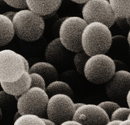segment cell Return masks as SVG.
<instances>
[{"label":"cell","mask_w":130,"mask_h":125,"mask_svg":"<svg viewBox=\"0 0 130 125\" xmlns=\"http://www.w3.org/2000/svg\"><path fill=\"white\" fill-rule=\"evenodd\" d=\"M45 91L49 98L58 94H66L72 97L73 94L71 87L67 83L57 80L46 86Z\"/></svg>","instance_id":"2e32d148"},{"label":"cell","mask_w":130,"mask_h":125,"mask_svg":"<svg viewBox=\"0 0 130 125\" xmlns=\"http://www.w3.org/2000/svg\"><path fill=\"white\" fill-rule=\"evenodd\" d=\"M49 97L46 91L32 87L18 97L17 111L23 114H31L43 118L46 113Z\"/></svg>","instance_id":"5b68a950"},{"label":"cell","mask_w":130,"mask_h":125,"mask_svg":"<svg viewBox=\"0 0 130 125\" xmlns=\"http://www.w3.org/2000/svg\"><path fill=\"white\" fill-rule=\"evenodd\" d=\"M121 122L118 120H110L105 125H118Z\"/></svg>","instance_id":"f546056e"},{"label":"cell","mask_w":130,"mask_h":125,"mask_svg":"<svg viewBox=\"0 0 130 125\" xmlns=\"http://www.w3.org/2000/svg\"><path fill=\"white\" fill-rule=\"evenodd\" d=\"M17 12H15V11H7L6 12L4 13H3V14L6 16V17H7L8 18H9L10 20L12 21L13 20V18L15 15V14Z\"/></svg>","instance_id":"4316f807"},{"label":"cell","mask_w":130,"mask_h":125,"mask_svg":"<svg viewBox=\"0 0 130 125\" xmlns=\"http://www.w3.org/2000/svg\"><path fill=\"white\" fill-rule=\"evenodd\" d=\"M3 112L2 111V110H1V108H0V121L2 120V117H3Z\"/></svg>","instance_id":"8d00e7d4"},{"label":"cell","mask_w":130,"mask_h":125,"mask_svg":"<svg viewBox=\"0 0 130 125\" xmlns=\"http://www.w3.org/2000/svg\"><path fill=\"white\" fill-rule=\"evenodd\" d=\"M13 125H46L42 117L37 115L26 114L22 115L14 121Z\"/></svg>","instance_id":"d6986e66"},{"label":"cell","mask_w":130,"mask_h":125,"mask_svg":"<svg viewBox=\"0 0 130 125\" xmlns=\"http://www.w3.org/2000/svg\"><path fill=\"white\" fill-rule=\"evenodd\" d=\"M82 14L88 24L99 22L109 28L113 25L117 19L109 1L107 0L88 1L82 8Z\"/></svg>","instance_id":"52a82bcc"},{"label":"cell","mask_w":130,"mask_h":125,"mask_svg":"<svg viewBox=\"0 0 130 125\" xmlns=\"http://www.w3.org/2000/svg\"><path fill=\"white\" fill-rule=\"evenodd\" d=\"M127 41L128 42V44L129 45L130 47V29L128 33V35H127Z\"/></svg>","instance_id":"d590c367"},{"label":"cell","mask_w":130,"mask_h":125,"mask_svg":"<svg viewBox=\"0 0 130 125\" xmlns=\"http://www.w3.org/2000/svg\"><path fill=\"white\" fill-rule=\"evenodd\" d=\"M15 35L12 21L0 14V47L9 43Z\"/></svg>","instance_id":"9a60e30c"},{"label":"cell","mask_w":130,"mask_h":125,"mask_svg":"<svg viewBox=\"0 0 130 125\" xmlns=\"http://www.w3.org/2000/svg\"><path fill=\"white\" fill-rule=\"evenodd\" d=\"M129 91L130 72L125 70L116 71L105 86L107 95L113 100L125 98Z\"/></svg>","instance_id":"30bf717a"},{"label":"cell","mask_w":130,"mask_h":125,"mask_svg":"<svg viewBox=\"0 0 130 125\" xmlns=\"http://www.w3.org/2000/svg\"><path fill=\"white\" fill-rule=\"evenodd\" d=\"M75 110L71 97L58 94L49 98L46 114L47 118L59 125L65 121L72 120Z\"/></svg>","instance_id":"ba28073f"},{"label":"cell","mask_w":130,"mask_h":125,"mask_svg":"<svg viewBox=\"0 0 130 125\" xmlns=\"http://www.w3.org/2000/svg\"><path fill=\"white\" fill-rule=\"evenodd\" d=\"M46 125H57L54 122L48 118H42Z\"/></svg>","instance_id":"83f0119b"},{"label":"cell","mask_w":130,"mask_h":125,"mask_svg":"<svg viewBox=\"0 0 130 125\" xmlns=\"http://www.w3.org/2000/svg\"><path fill=\"white\" fill-rule=\"evenodd\" d=\"M59 125H83L82 124L80 123L78 121H76L75 120H74L73 119L71 120L66 121L63 123H62L61 124Z\"/></svg>","instance_id":"484cf974"},{"label":"cell","mask_w":130,"mask_h":125,"mask_svg":"<svg viewBox=\"0 0 130 125\" xmlns=\"http://www.w3.org/2000/svg\"><path fill=\"white\" fill-rule=\"evenodd\" d=\"M25 72L22 55L10 49L0 51V82L16 81Z\"/></svg>","instance_id":"8992f818"},{"label":"cell","mask_w":130,"mask_h":125,"mask_svg":"<svg viewBox=\"0 0 130 125\" xmlns=\"http://www.w3.org/2000/svg\"><path fill=\"white\" fill-rule=\"evenodd\" d=\"M23 60L24 61V64H25V69H26V72H28L30 67H29V63L28 61H27V60L23 56Z\"/></svg>","instance_id":"f1b7e54d"},{"label":"cell","mask_w":130,"mask_h":125,"mask_svg":"<svg viewBox=\"0 0 130 125\" xmlns=\"http://www.w3.org/2000/svg\"><path fill=\"white\" fill-rule=\"evenodd\" d=\"M29 74L31 79L30 88L38 87L46 90V84L44 79L40 74L36 72L29 73Z\"/></svg>","instance_id":"7402d4cb"},{"label":"cell","mask_w":130,"mask_h":125,"mask_svg":"<svg viewBox=\"0 0 130 125\" xmlns=\"http://www.w3.org/2000/svg\"><path fill=\"white\" fill-rule=\"evenodd\" d=\"M109 1L117 18L127 19L130 18V1Z\"/></svg>","instance_id":"e0dca14e"},{"label":"cell","mask_w":130,"mask_h":125,"mask_svg":"<svg viewBox=\"0 0 130 125\" xmlns=\"http://www.w3.org/2000/svg\"><path fill=\"white\" fill-rule=\"evenodd\" d=\"M130 109L126 107H120L112 112L110 116V120H118L123 121L128 119Z\"/></svg>","instance_id":"44dd1931"},{"label":"cell","mask_w":130,"mask_h":125,"mask_svg":"<svg viewBox=\"0 0 130 125\" xmlns=\"http://www.w3.org/2000/svg\"><path fill=\"white\" fill-rule=\"evenodd\" d=\"M126 99L127 104L128 106V108H129L130 109V91H129V92L127 93L126 96Z\"/></svg>","instance_id":"4dcf8cb0"},{"label":"cell","mask_w":130,"mask_h":125,"mask_svg":"<svg viewBox=\"0 0 130 125\" xmlns=\"http://www.w3.org/2000/svg\"><path fill=\"white\" fill-rule=\"evenodd\" d=\"M115 61L106 54L91 56L86 63L84 74L89 81L95 84L106 83L116 72Z\"/></svg>","instance_id":"3957f363"},{"label":"cell","mask_w":130,"mask_h":125,"mask_svg":"<svg viewBox=\"0 0 130 125\" xmlns=\"http://www.w3.org/2000/svg\"><path fill=\"white\" fill-rule=\"evenodd\" d=\"M12 22L17 36L21 40L29 42L39 40L42 36L45 27L42 17L28 9L17 12Z\"/></svg>","instance_id":"7a4b0ae2"},{"label":"cell","mask_w":130,"mask_h":125,"mask_svg":"<svg viewBox=\"0 0 130 125\" xmlns=\"http://www.w3.org/2000/svg\"><path fill=\"white\" fill-rule=\"evenodd\" d=\"M73 2L77 3L78 4H86L88 1L86 0H72Z\"/></svg>","instance_id":"d6a6232c"},{"label":"cell","mask_w":130,"mask_h":125,"mask_svg":"<svg viewBox=\"0 0 130 125\" xmlns=\"http://www.w3.org/2000/svg\"><path fill=\"white\" fill-rule=\"evenodd\" d=\"M21 115H22V114L18 111H17L16 112H15V113L14 116V121H16L17 119L19 118Z\"/></svg>","instance_id":"836d02e7"},{"label":"cell","mask_w":130,"mask_h":125,"mask_svg":"<svg viewBox=\"0 0 130 125\" xmlns=\"http://www.w3.org/2000/svg\"><path fill=\"white\" fill-rule=\"evenodd\" d=\"M84 104L85 103H74V107H75V110L77 109L79 107H81L82 106H83Z\"/></svg>","instance_id":"e575fe53"},{"label":"cell","mask_w":130,"mask_h":125,"mask_svg":"<svg viewBox=\"0 0 130 125\" xmlns=\"http://www.w3.org/2000/svg\"><path fill=\"white\" fill-rule=\"evenodd\" d=\"M126 20H127V23L128 24V25L130 27V18H128V19H127Z\"/></svg>","instance_id":"74e56055"},{"label":"cell","mask_w":130,"mask_h":125,"mask_svg":"<svg viewBox=\"0 0 130 125\" xmlns=\"http://www.w3.org/2000/svg\"><path fill=\"white\" fill-rule=\"evenodd\" d=\"M72 119L83 125H105L110 118L98 105L85 104L75 110Z\"/></svg>","instance_id":"9c48e42d"},{"label":"cell","mask_w":130,"mask_h":125,"mask_svg":"<svg viewBox=\"0 0 130 125\" xmlns=\"http://www.w3.org/2000/svg\"><path fill=\"white\" fill-rule=\"evenodd\" d=\"M118 125H130V119H128L126 120L121 121Z\"/></svg>","instance_id":"1f68e13d"},{"label":"cell","mask_w":130,"mask_h":125,"mask_svg":"<svg viewBox=\"0 0 130 125\" xmlns=\"http://www.w3.org/2000/svg\"><path fill=\"white\" fill-rule=\"evenodd\" d=\"M28 9L41 16L50 15L57 11L62 1H26Z\"/></svg>","instance_id":"7c38bea8"},{"label":"cell","mask_w":130,"mask_h":125,"mask_svg":"<svg viewBox=\"0 0 130 125\" xmlns=\"http://www.w3.org/2000/svg\"><path fill=\"white\" fill-rule=\"evenodd\" d=\"M112 41L110 28L99 22L88 23L82 34L83 50L90 57L96 54H106L111 48Z\"/></svg>","instance_id":"6da1fadb"},{"label":"cell","mask_w":130,"mask_h":125,"mask_svg":"<svg viewBox=\"0 0 130 125\" xmlns=\"http://www.w3.org/2000/svg\"><path fill=\"white\" fill-rule=\"evenodd\" d=\"M4 2L10 7L21 10L28 9L26 1H4Z\"/></svg>","instance_id":"cb8c5ba5"},{"label":"cell","mask_w":130,"mask_h":125,"mask_svg":"<svg viewBox=\"0 0 130 125\" xmlns=\"http://www.w3.org/2000/svg\"><path fill=\"white\" fill-rule=\"evenodd\" d=\"M128 119H130V113H129V116H128Z\"/></svg>","instance_id":"f35d334b"},{"label":"cell","mask_w":130,"mask_h":125,"mask_svg":"<svg viewBox=\"0 0 130 125\" xmlns=\"http://www.w3.org/2000/svg\"><path fill=\"white\" fill-rule=\"evenodd\" d=\"M98 106L103 109L110 117L112 112L120 107L117 103L111 101H105L101 102L98 104Z\"/></svg>","instance_id":"603a6c76"},{"label":"cell","mask_w":130,"mask_h":125,"mask_svg":"<svg viewBox=\"0 0 130 125\" xmlns=\"http://www.w3.org/2000/svg\"><path fill=\"white\" fill-rule=\"evenodd\" d=\"M90 56L87 55L83 50L76 53L73 58V62L76 70L81 74H84V69L86 63Z\"/></svg>","instance_id":"ffe728a7"},{"label":"cell","mask_w":130,"mask_h":125,"mask_svg":"<svg viewBox=\"0 0 130 125\" xmlns=\"http://www.w3.org/2000/svg\"><path fill=\"white\" fill-rule=\"evenodd\" d=\"M29 73L36 72L40 74L45 79L46 86L58 77L57 71L53 64L47 62H38L30 67Z\"/></svg>","instance_id":"5bb4252c"},{"label":"cell","mask_w":130,"mask_h":125,"mask_svg":"<svg viewBox=\"0 0 130 125\" xmlns=\"http://www.w3.org/2000/svg\"><path fill=\"white\" fill-rule=\"evenodd\" d=\"M16 97L4 90L0 91V108L3 112H12L17 109Z\"/></svg>","instance_id":"ac0fdd59"},{"label":"cell","mask_w":130,"mask_h":125,"mask_svg":"<svg viewBox=\"0 0 130 125\" xmlns=\"http://www.w3.org/2000/svg\"><path fill=\"white\" fill-rule=\"evenodd\" d=\"M68 51H69L62 44L59 38H57L52 40L46 47V60L52 64L60 62L65 59Z\"/></svg>","instance_id":"4fadbf2b"},{"label":"cell","mask_w":130,"mask_h":125,"mask_svg":"<svg viewBox=\"0 0 130 125\" xmlns=\"http://www.w3.org/2000/svg\"><path fill=\"white\" fill-rule=\"evenodd\" d=\"M116 22H117V24L118 26L121 27L123 28L124 27H127L129 26L127 22V20L126 19H122V18H117Z\"/></svg>","instance_id":"d4e9b609"},{"label":"cell","mask_w":130,"mask_h":125,"mask_svg":"<svg viewBox=\"0 0 130 125\" xmlns=\"http://www.w3.org/2000/svg\"><path fill=\"white\" fill-rule=\"evenodd\" d=\"M88 24L83 18L78 16L66 17L59 27V39L69 51L77 53L83 51L81 37Z\"/></svg>","instance_id":"277c9868"},{"label":"cell","mask_w":130,"mask_h":125,"mask_svg":"<svg viewBox=\"0 0 130 125\" xmlns=\"http://www.w3.org/2000/svg\"><path fill=\"white\" fill-rule=\"evenodd\" d=\"M31 79L29 73L26 72L18 80L10 82H0L3 90L15 96L19 97L31 87Z\"/></svg>","instance_id":"8fae6325"}]
</instances>
